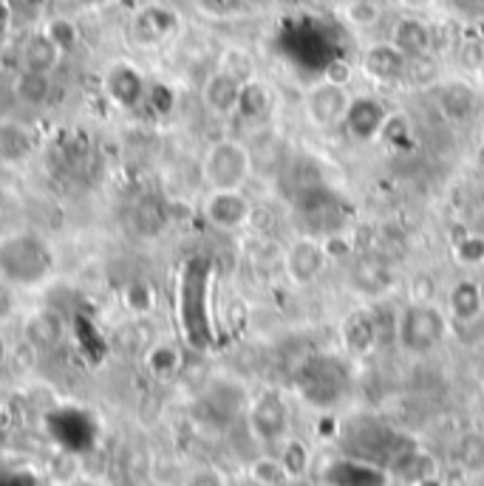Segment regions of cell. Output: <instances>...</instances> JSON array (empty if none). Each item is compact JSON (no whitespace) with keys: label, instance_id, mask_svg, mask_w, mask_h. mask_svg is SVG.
Wrapping results in <instances>:
<instances>
[{"label":"cell","instance_id":"obj_33","mask_svg":"<svg viewBox=\"0 0 484 486\" xmlns=\"http://www.w3.org/2000/svg\"><path fill=\"white\" fill-rule=\"evenodd\" d=\"M176 365H178V356H176V351L168 348V345H161V348H156V351L151 354V368H153L156 373H170V371H176Z\"/></svg>","mask_w":484,"mask_h":486},{"label":"cell","instance_id":"obj_1","mask_svg":"<svg viewBox=\"0 0 484 486\" xmlns=\"http://www.w3.org/2000/svg\"><path fill=\"white\" fill-rule=\"evenodd\" d=\"M253 170V150L238 139L212 141L202 156V182L207 190H244Z\"/></svg>","mask_w":484,"mask_h":486},{"label":"cell","instance_id":"obj_3","mask_svg":"<svg viewBox=\"0 0 484 486\" xmlns=\"http://www.w3.org/2000/svg\"><path fill=\"white\" fill-rule=\"evenodd\" d=\"M445 314L434 303H411L397 317V339L411 354L434 351L445 337Z\"/></svg>","mask_w":484,"mask_h":486},{"label":"cell","instance_id":"obj_24","mask_svg":"<svg viewBox=\"0 0 484 486\" xmlns=\"http://www.w3.org/2000/svg\"><path fill=\"white\" fill-rule=\"evenodd\" d=\"M48 40H54L57 43L63 51H68V48H74L77 43H80V29H77V23L71 21V17H51V21H46V26L40 29Z\"/></svg>","mask_w":484,"mask_h":486},{"label":"cell","instance_id":"obj_10","mask_svg":"<svg viewBox=\"0 0 484 486\" xmlns=\"http://www.w3.org/2000/svg\"><path fill=\"white\" fill-rule=\"evenodd\" d=\"M388 107L376 99V97H351L349 114L343 119V128L349 131V136L360 139V141H371L380 136L383 124L388 119Z\"/></svg>","mask_w":484,"mask_h":486},{"label":"cell","instance_id":"obj_27","mask_svg":"<svg viewBox=\"0 0 484 486\" xmlns=\"http://www.w3.org/2000/svg\"><path fill=\"white\" fill-rule=\"evenodd\" d=\"M454 258L456 263L476 269L484 263V235H476V232H464L462 241L454 243Z\"/></svg>","mask_w":484,"mask_h":486},{"label":"cell","instance_id":"obj_37","mask_svg":"<svg viewBox=\"0 0 484 486\" xmlns=\"http://www.w3.org/2000/svg\"><path fill=\"white\" fill-rule=\"evenodd\" d=\"M85 4H102V0H85Z\"/></svg>","mask_w":484,"mask_h":486},{"label":"cell","instance_id":"obj_2","mask_svg":"<svg viewBox=\"0 0 484 486\" xmlns=\"http://www.w3.org/2000/svg\"><path fill=\"white\" fill-rule=\"evenodd\" d=\"M48 249L31 235H14L0 243V277L12 283H38L48 275Z\"/></svg>","mask_w":484,"mask_h":486},{"label":"cell","instance_id":"obj_14","mask_svg":"<svg viewBox=\"0 0 484 486\" xmlns=\"http://www.w3.org/2000/svg\"><path fill=\"white\" fill-rule=\"evenodd\" d=\"M388 43L397 46L408 60L425 57V54H430V46H434V31H430V26L422 21V17L405 14V17H400L397 23H393Z\"/></svg>","mask_w":484,"mask_h":486},{"label":"cell","instance_id":"obj_36","mask_svg":"<svg viewBox=\"0 0 484 486\" xmlns=\"http://www.w3.org/2000/svg\"><path fill=\"white\" fill-rule=\"evenodd\" d=\"M397 4H400L402 9H408V12H425V9L434 6L436 0H397Z\"/></svg>","mask_w":484,"mask_h":486},{"label":"cell","instance_id":"obj_22","mask_svg":"<svg viewBox=\"0 0 484 486\" xmlns=\"http://www.w3.org/2000/svg\"><path fill=\"white\" fill-rule=\"evenodd\" d=\"M219 68L227 71L229 77H236L241 82L246 80H253L255 77V60H253V54H249L246 48L241 46H229L221 51V57H219Z\"/></svg>","mask_w":484,"mask_h":486},{"label":"cell","instance_id":"obj_32","mask_svg":"<svg viewBox=\"0 0 484 486\" xmlns=\"http://www.w3.org/2000/svg\"><path fill=\"white\" fill-rule=\"evenodd\" d=\"M434 292H436V283L425 272H419L414 283H411V297H414V303H430L434 300Z\"/></svg>","mask_w":484,"mask_h":486},{"label":"cell","instance_id":"obj_11","mask_svg":"<svg viewBox=\"0 0 484 486\" xmlns=\"http://www.w3.org/2000/svg\"><path fill=\"white\" fill-rule=\"evenodd\" d=\"M38 139L23 122L0 119V167H21L34 156Z\"/></svg>","mask_w":484,"mask_h":486},{"label":"cell","instance_id":"obj_29","mask_svg":"<svg viewBox=\"0 0 484 486\" xmlns=\"http://www.w3.org/2000/svg\"><path fill=\"white\" fill-rule=\"evenodd\" d=\"M323 243V252H326V260L329 263H340V260H349L351 252H354V243L346 232H329L326 238L320 241Z\"/></svg>","mask_w":484,"mask_h":486},{"label":"cell","instance_id":"obj_31","mask_svg":"<svg viewBox=\"0 0 484 486\" xmlns=\"http://www.w3.org/2000/svg\"><path fill=\"white\" fill-rule=\"evenodd\" d=\"M195 4L210 17H232L244 9L246 0H195Z\"/></svg>","mask_w":484,"mask_h":486},{"label":"cell","instance_id":"obj_7","mask_svg":"<svg viewBox=\"0 0 484 486\" xmlns=\"http://www.w3.org/2000/svg\"><path fill=\"white\" fill-rule=\"evenodd\" d=\"M178 31V14L168 6H145L131 17V40L139 48H156Z\"/></svg>","mask_w":484,"mask_h":486},{"label":"cell","instance_id":"obj_35","mask_svg":"<svg viewBox=\"0 0 484 486\" xmlns=\"http://www.w3.org/2000/svg\"><path fill=\"white\" fill-rule=\"evenodd\" d=\"M187 486H224L221 478L215 475V473H199V475H193Z\"/></svg>","mask_w":484,"mask_h":486},{"label":"cell","instance_id":"obj_12","mask_svg":"<svg viewBox=\"0 0 484 486\" xmlns=\"http://www.w3.org/2000/svg\"><path fill=\"white\" fill-rule=\"evenodd\" d=\"M326 486H388V475L371 461L360 458H343L329 464V470L323 473Z\"/></svg>","mask_w":484,"mask_h":486},{"label":"cell","instance_id":"obj_4","mask_svg":"<svg viewBox=\"0 0 484 486\" xmlns=\"http://www.w3.org/2000/svg\"><path fill=\"white\" fill-rule=\"evenodd\" d=\"M349 105H351V94L346 85L320 80L307 91V119L320 131H332L337 124H343Z\"/></svg>","mask_w":484,"mask_h":486},{"label":"cell","instance_id":"obj_5","mask_svg":"<svg viewBox=\"0 0 484 486\" xmlns=\"http://www.w3.org/2000/svg\"><path fill=\"white\" fill-rule=\"evenodd\" d=\"M326 266L329 260H326V252H323V243L312 235H298L283 252V272L298 286L315 283Z\"/></svg>","mask_w":484,"mask_h":486},{"label":"cell","instance_id":"obj_26","mask_svg":"<svg viewBox=\"0 0 484 486\" xmlns=\"http://www.w3.org/2000/svg\"><path fill=\"white\" fill-rule=\"evenodd\" d=\"M281 464H283V470L290 478H300V475H307L309 470V447L303 444V441H286L283 449H281Z\"/></svg>","mask_w":484,"mask_h":486},{"label":"cell","instance_id":"obj_8","mask_svg":"<svg viewBox=\"0 0 484 486\" xmlns=\"http://www.w3.org/2000/svg\"><path fill=\"white\" fill-rule=\"evenodd\" d=\"M249 427H253L255 439L272 444L281 441L290 430V407H286L283 396L278 393H261L253 410H249Z\"/></svg>","mask_w":484,"mask_h":486},{"label":"cell","instance_id":"obj_16","mask_svg":"<svg viewBox=\"0 0 484 486\" xmlns=\"http://www.w3.org/2000/svg\"><path fill=\"white\" fill-rule=\"evenodd\" d=\"M476 102H479V97H476L473 88L468 82H459V80L439 85V91H436L439 111H442L445 119H451V122L471 119L473 111H476Z\"/></svg>","mask_w":484,"mask_h":486},{"label":"cell","instance_id":"obj_9","mask_svg":"<svg viewBox=\"0 0 484 486\" xmlns=\"http://www.w3.org/2000/svg\"><path fill=\"white\" fill-rule=\"evenodd\" d=\"M363 74L376 82V85H393V82H402L408 74V57L391 43H376L371 48L363 51V60H360Z\"/></svg>","mask_w":484,"mask_h":486},{"label":"cell","instance_id":"obj_18","mask_svg":"<svg viewBox=\"0 0 484 486\" xmlns=\"http://www.w3.org/2000/svg\"><path fill=\"white\" fill-rule=\"evenodd\" d=\"M391 283H393V272L380 258L366 255L351 266V286L360 294H383L391 289Z\"/></svg>","mask_w":484,"mask_h":486},{"label":"cell","instance_id":"obj_25","mask_svg":"<svg viewBox=\"0 0 484 486\" xmlns=\"http://www.w3.org/2000/svg\"><path fill=\"white\" fill-rule=\"evenodd\" d=\"M346 23L354 29H371L380 23L383 9L374 4V0H349L346 9H343Z\"/></svg>","mask_w":484,"mask_h":486},{"label":"cell","instance_id":"obj_21","mask_svg":"<svg viewBox=\"0 0 484 486\" xmlns=\"http://www.w3.org/2000/svg\"><path fill=\"white\" fill-rule=\"evenodd\" d=\"M376 334H380V326H376V317L371 311H354L349 314L346 326H343V339L346 345L354 354H366L374 348Z\"/></svg>","mask_w":484,"mask_h":486},{"label":"cell","instance_id":"obj_23","mask_svg":"<svg viewBox=\"0 0 484 486\" xmlns=\"http://www.w3.org/2000/svg\"><path fill=\"white\" fill-rule=\"evenodd\" d=\"M14 94L29 105H40L48 97V74H34V71H21L14 80Z\"/></svg>","mask_w":484,"mask_h":486},{"label":"cell","instance_id":"obj_19","mask_svg":"<svg viewBox=\"0 0 484 486\" xmlns=\"http://www.w3.org/2000/svg\"><path fill=\"white\" fill-rule=\"evenodd\" d=\"M105 88H108V97H111L117 105L128 107V105L139 102L142 91H145V80H142V74L134 65L114 63L105 77Z\"/></svg>","mask_w":484,"mask_h":486},{"label":"cell","instance_id":"obj_13","mask_svg":"<svg viewBox=\"0 0 484 486\" xmlns=\"http://www.w3.org/2000/svg\"><path fill=\"white\" fill-rule=\"evenodd\" d=\"M241 80L229 77L227 71L215 68L212 74L204 80L202 85V102L212 116H232L238 107V97H241Z\"/></svg>","mask_w":484,"mask_h":486},{"label":"cell","instance_id":"obj_17","mask_svg":"<svg viewBox=\"0 0 484 486\" xmlns=\"http://www.w3.org/2000/svg\"><path fill=\"white\" fill-rule=\"evenodd\" d=\"M63 48L54 43V40H48L43 31H38V34H31V38L23 43V51H21V65H23V71H34V74H54V68L60 65V60H63Z\"/></svg>","mask_w":484,"mask_h":486},{"label":"cell","instance_id":"obj_6","mask_svg":"<svg viewBox=\"0 0 484 486\" xmlns=\"http://www.w3.org/2000/svg\"><path fill=\"white\" fill-rule=\"evenodd\" d=\"M253 204L244 190H210L204 198V218L221 232H236L249 224Z\"/></svg>","mask_w":484,"mask_h":486},{"label":"cell","instance_id":"obj_34","mask_svg":"<svg viewBox=\"0 0 484 486\" xmlns=\"http://www.w3.org/2000/svg\"><path fill=\"white\" fill-rule=\"evenodd\" d=\"M323 80L349 88V82H351V65L346 60H334V63L326 65V71H323Z\"/></svg>","mask_w":484,"mask_h":486},{"label":"cell","instance_id":"obj_28","mask_svg":"<svg viewBox=\"0 0 484 486\" xmlns=\"http://www.w3.org/2000/svg\"><path fill=\"white\" fill-rule=\"evenodd\" d=\"M253 478L261 486H281V483H286V478H290V475H286L281 458H261L253 466Z\"/></svg>","mask_w":484,"mask_h":486},{"label":"cell","instance_id":"obj_20","mask_svg":"<svg viewBox=\"0 0 484 486\" xmlns=\"http://www.w3.org/2000/svg\"><path fill=\"white\" fill-rule=\"evenodd\" d=\"M272 111V88H269L264 80L253 77L241 85V97H238V107L236 114H241L249 122H261Z\"/></svg>","mask_w":484,"mask_h":486},{"label":"cell","instance_id":"obj_15","mask_svg":"<svg viewBox=\"0 0 484 486\" xmlns=\"http://www.w3.org/2000/svg\"><path fill=\"white\" fill-rule=\"evenodd\" d=\"M447 309H451L454 320L462 326H471L484 314V292L473 277H462L454 283L451 294H447Z\"/></svg>","mask_w":484,"mask_h":486},{"label":"cell","instance_id":"obj_30","mask_svg":"<svg viewBox=\"0 0 484 486\" xmlns=\"http://www.w3.org/2000/svg\"><path fill=\"white\" fill-rule=\"evenodd\" d=\"M459 458H462L464 466H471V470L484 466V439H479V436L464 439L462 447H459Z\"/></svg>","mask_w":484,"mask_h":486}]
</instances>
